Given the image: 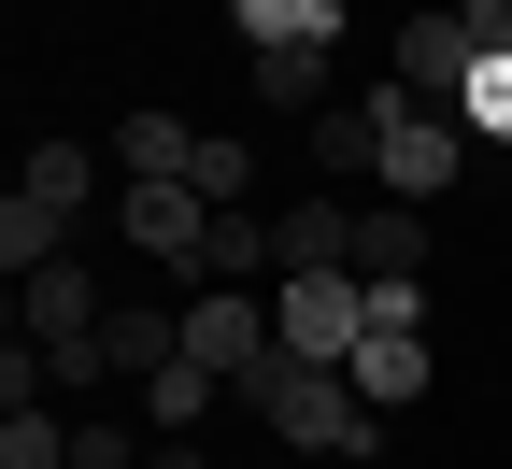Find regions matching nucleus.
Wrapping results in <instances>:
<instances>
[{
    "label": "nucleus",
    "mask_w": 512,
    "mask_h": 469,
    "mask_svg": "<svg viewBox=\"0 0 512 469\" xmlns=\"http://www.w3.org/2000/svg\"><path fill=\"white\" fill-rule=\"evenodd\" d=\"M15 327H29V342L57 356V384H100L86 356H100V327H114V299H100V271H86V256H43V271L15 285Z\"/></svg>",
    "instance_id": "7ed1b4c3"
},
{
    "label": "nucleus",
    "mask_w": 512,
    "mask_h": 469,
    "mask_svg": "<svg viewBox=\"0 0 512 469\" xmlns=\"http://www.w3.org/2000/svg\"><path fill=\"white\" fill-rule=\"evenodd\" d=\"M185 356H200L214 384H256V370L285 356V327L256 313V285H214V299H185Z\"/></svg>",
    "instance_id": "39448f33"
},
{
    "label": "nucleus",
    "mask_w": 512,
    "mask_h": 469,
    "mask_svg": "<svg viewBox=\"0 0 512 469\" xmlns=\"http://www.w3.org/2000/svg\"><path fill=\"white\" fill-rule=\"evenodd\" d=\"M427 327H370V342H356V398H370V413H399V398H427Z\"/></svg>",
    "instance_id": "9d476101"
},
{
    "label": "nucleus",
    "mask_w": 512,
    "mask_h": 469,
    "mask_svg": "<svg viewBox=\"0 0 512 469\" xmlns=\"http://www.w3.org/2000/svg\"><path fill=\"white\" fill-rule=\"evenodd\" d=\"M456 128H484V143H512V57H470V86H456Z\"/></svg>",
    "instance_id": "aec40b11"
},
{
    "label": "nucleus",
    "mask_w": 512,
    "mask_h": 469,
    "mask_svg": "<svg viewBox=\"0 0 512 469\" xmlns=\"http://www.w3.org/2000/svg\"><path fill=\"white\" fill-rule=\"evenodd\" d=\"M242 15V57H271V43H342V0H228Z\"/></svg>",
    "instance_id": "4468645a"
},
{
    "label": "nucleus",
    "mask_w": 512,
    "mask_h": 469,
    "mask_svg": "<svg viewBox=\"0 0 512 469\" xmlns=\"http://www.w3.org/2000/svg\"><path fill=\"white\" fill-rule=\"evenodd\" d=\"M15 199H43L57 228H86V214H100V157H86V143H29V171H15Z\"/></svg>",
    "instance_id": "9b49d317"
},
{
    "label": "nucleus",
    "mask_w": 512,
    "mask_h": 469,
    "mask_svg": "<svg viewBox=\"0 0 512 469\" xmlns=\"http://www.w3.org/2000/svg\"><path fill=\"white\" fill-rule=\"evenodd\" d=\"M114 228L143 242V256H185V271H200V242H214V199L185 185V171H157V185H114Z\"/></svg>",
    "instance_id": "423d86ee"
},
{
    "label": "nucleus",
    "mask_w": 512,
    "mask_h": 469,
    "mask_svg": "<svg viewBox=\"0 0 512 469\" xmlns=\"http://www.w3.org/2000/svg\"><path fill=\"white\" fill-rule=\"evenodd\" d=\"M157 469H214V455H200V441H157Z\"/></svg>",
    "instance_id": "b1692460"
},
{
    "label": "nucleus",
    "mask_w": 512,
    "mask_h": 469,
    "mask_svg": "<svg viewBox=\"0 0 512 469\" xmlns=\"http://www.w3.org/2000/svg\"><path fill=\"white\" fill-rule=\"evenodd\" d=\"M271 327H285V356L356 370V342H370V271H285V285H271Z\"/></svg>",
    "instance_id": "20e7f679"
},
{
    "label": "nucleus",
    "mask_w": 512,
    "mask_h": 469,
    "mask_svg": "<svg viewBox=\"0 0 512 469\" xmlns=\"http://www.w3.org/2000/svg\"><path fill=\"white\" fill-rule=\"evenodd\" d=\"M356 271L370 285H427V214H413V199H384V214L356 228Z\"/></svg>",
    "instance_id": "f8f14e48"
},
{
    "label": "nucleus",
    "mask_w": 512,
    "mask_h": 469,
    "mask_svg": "<svg viewBox=\"0 0 512 469\" xmlns=\"http://www.w3.org/2000/svg\"><path fill=\"white\" fill-rule=\"evenodd\" d=\"M214 398H242V384H214L200 356H171V370H143V413H157V441H200V413Z\"/></svg>",
    "instance_id": "ddd939ff"
},
{
    "label": "nucleus",
    "mask_w": 512,
    "mask_h": 469,
    "mask_svg": "<svg viewBox=\"0 0 512 469\" xmlns=\"http://www.w3.org/2000/svg\"><path fill=\"white\" fill-rule=\"evenodd\" d=\"M256 398V427H271V441H299V455H342V469H370V398H356V370H328V356H271V370H256L242 384Z\"/></svg>",
    "instance_id": "f257e3e1"
},
{
    "label": "nucleus",
    "mask_w": 512,
    "mask_h": 469,
    "mask_svg": "<svg viewBox=\"0 0 512 469\" xmlns=\"http://www.w3.org/2000/svg\"><path fill=\"white\" fill-rule=\"evenodd\" d=\"M356 100H370V171H384V199H413V214H427V199L456 185V114H441V100H413L399 72H384V86H356Z\"/></svg>",
    "instance_id": "f03ea898"
},
{
    "label": "nucleus",
    "mask_w": 512,
    "mask_h": 469,
    "mask_svg": "<svg viewBox=\"0 0 512 469\" xmlns=\"http://www.w3.org/2000/svg\"><path fill=\"white\" fill-rule=\"evenodd\" d=\"M43 256H72V228H57V214H43V199H0V271H15V285H29V271H43Z\"/></svg>",
    "instance_id": "f3484780"
},
{
    "label": "nucleus",
    "mask_w": 512,
    "mask_h": 469,
    "mask_svg": "<svg viewBox=\"0 0 512 469\" xmlns=\"http://www.w3.org/2000/svg\"><path fill=\"white\" fill-rule=\"evenodd\" d=\"M456 15H470V43H484V57H512V0H456Z\"/></svg>",
    "instance_id": "5701e85b"
},
{
    "label": "nucleus",
    "mask_w": 512,
    "mask_h": 469,
    "mask_svg": "<svg viewBox=\"0 0 512 469\" xmlns=\"http://www.w3.org/2000/svg\"><path fill=\"white\" fill-rule=\"evenodd\" d=\"M0 469H72V427L57 413H0Z\"/></svg>",
    "instance_id": "4be33fe9"
},
{
    "label": "nucleus",
    "mask_w": 512,
    "mask_h": 469,
    "mask_svg": "<svg viewBox=\"0 0 512 469\" xmlns=\"http://www.w3.org/2000/svg\"><path fill=\"white\" fill-rule=\"evenodd\" d=\"M185 356V313H157V299H114V327H100V384H143V370H171Z\"/></svg>",
    "instance_id": "1a4fd4ad"
},
{
    "label": "nucleus",
    "mask_w": 512,
    "mask_h": 469,
    "mask_svg": "<svg viewBox=\"0 0 512 469\" xmlns=\"http://www.w3.org/2000/svg\"><path fill=\"white\" fill-rule=\"evenodd\" d=\"M185 185H200L214 214H242V185H256V157L228 143V128H200V157H185Z\"/></svg>",
    "instance_id": "6ab92c4d"
},
{
    "label": "nucleus",
    "mask_w": 512,
    "mask_h": 469,
    "mask_svg": "<svg viewBox=\"0 0 512 469\" xmlns=\"http://www.w3.org/2000/svg\"><path fill=\"white\" fill-rule=\"evenodd\" d=\"M313 157H328V185L370 171V100H328V114H313Z\"/></svg>",
    "instance_id": "412c9836"
},
{
    "label": "nucleus",
    "mask_w": 512,
    "mask_h": 469,
    "mask_svg": "<svg viewBox=\"0 0 512 469\" xmlns=\"http://www.w3.org/2000/svg\"><path fill=\"white\" fill-rule=\"evenodd\" d=\"M114 157H128V185H157V171L200 157V128H185V114H128V128H114Z\"/></svg>",
    "instance_id": "dca6fc26"
},
{
    "label": "nucleus",
    "mask_w": 512,
    "mask_h": 469,
    "mask_svg": "<svg viewBox=\"0 0 512 469\" xmlns=\"http://www.w3.org/2000/svg\"><path fill=\"white\" fill-rule=\"evenodd\" d=\"M470 57H484V43H470V15H413V29H399V86L456 114V86H470Z\"/></svg>",
    "instance_id": "6e6552de"
},
{
    "label": "nucleus",
    "mask_w": 512,
    "mask_h": 469,
    "mask_svg": "<svg viewBox=\"0 0 512 469\" xmlns=\"http://www.w3.org/2000/svg\"><path fill=\"white\" fill-rule=\"evenodd\" d=\"M256 100L271 114H328V43H271L256 57Z\"/></svg>",
    "instance_id": "2eb2a0df"
},
{
    "label": "nucleus",
    "mask_w": 512,
    "mask_h": 469,
    "mask_svg": "<svg viewBox=\"0 0 512 469\" xmlns=\"http://www.w3.org/2000/svg\"><path fill=\"white\" fill-rule=\"evenodd\" d=\"M200 271H214V285H256V271H271V214H214Z\"/></svg>",
    "instance_id": "a211bd4d"
},
{
    "label": "nucleus",
    "mask_w": 512,
    "mask_h": 469,
    "mask_svg": "<svg viewBox=\"0 0 512 469\" xmlns=\"http://www.w3.org/2000/svg\"><path fill=\"white\" fill-rule=\"evenodd\" d=\"M356 199H285V214H271V285L285 271H356Z\"/></svg>",
    "instance_id": "0eeeda50"
}]
</instances>
